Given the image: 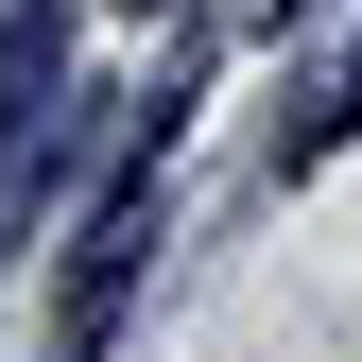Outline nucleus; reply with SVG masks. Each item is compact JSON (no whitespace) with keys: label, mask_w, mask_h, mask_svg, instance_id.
Listing matches in <instances>:
<instances>
[{"label":"nucleus","mask_w":362,"mask_h":362,"mask_svg":"<svg viewBox=\"0 0 362 362\" xmlns=\"http://www.w3.org/2000/svg\"><path fill=\"white\" fill-rule=\"evenodd\" d=\"M173 86H156V121L121 139V173H104V207H86V242H69V293H52V362H104V328H121V293H139V259H156V173H173Z\"/></svg>","instance_id":"obj_1"},{"label":"nucleus","mask_w":362,"mask_h":362,"mask_svg":"<svg viewBox=\"0 0 362 362\" xmlns=\"http://www.w3.org/2000/svg\"><path fill=\"white\" fill-rule=\"evenodd\" d=\"M52 35H69V0H18L0 18V242H18V190L52 156Z\"/></svg>","instance_id":"obj_2"},{"label":"nucleus","mask_w":362,"mask_h":362,"mask_svg":"<svg viewBox=\"0 0 362 362\" xmlns=\"http://www.w3.org/2000/svg\"><path fill=\"white\" fill-rule=\"evenodd\" d=\"M345 139H362V35H345V69H328V86H310V104H293V121H276V190H293V173H328Z\"/></svg>","instance_id":"obj_3"},{"label":"nucleus","mask_w":362,"mask_h":362,"mask_svg":"<svg viewBox=\"0 0 362 362\" xmlns=\"http://www.w3.org/2000/svg\"><path fill=\"white\" fill-rule=\"evenodd\" d=\"M121 18H173V0H121Z\"/></svg>","instance_id":"obj_4"}]
</instances>
